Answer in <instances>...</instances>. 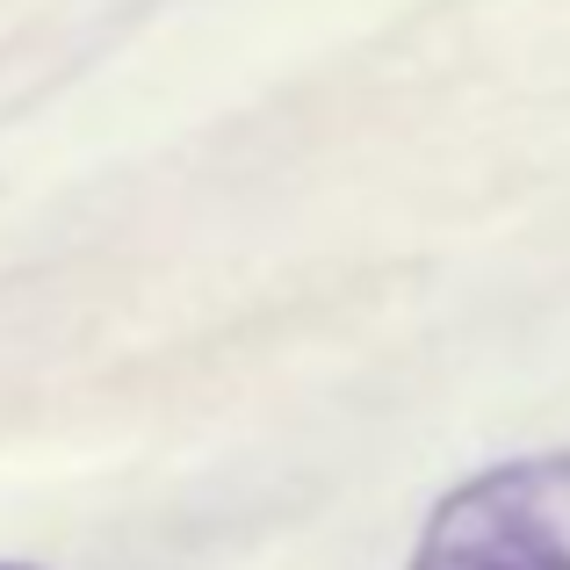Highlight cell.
I'll list each match as a JSON object with an SVG mask.
<instances>
[{"instance_id":"obj_1","label":"cell","mask_w":570,"mask_h":570,"mask_svg":"<svg viewBox=\"0 0 570 570\" xmlns=\"http://www.w3.org/2000/svg\"><path fill=\"white\" fill-rule=\"evenodd\" d=\"M412 570H570V448L499 462L448 491Z\"/></svg>"},{"instance_id":"obj_2","label":"cell","mask_w":570,"mask_h":570,"mask_svg":"<svg viewBox=\"0 0 570 570\" xmlns=\"http://www.w3.org/2000/svg\"><path fill=\"white\" fill-rule=\"evenodd\" d=\"M0 570H29V563H0Z\"/></svg>"}]
</instances>
